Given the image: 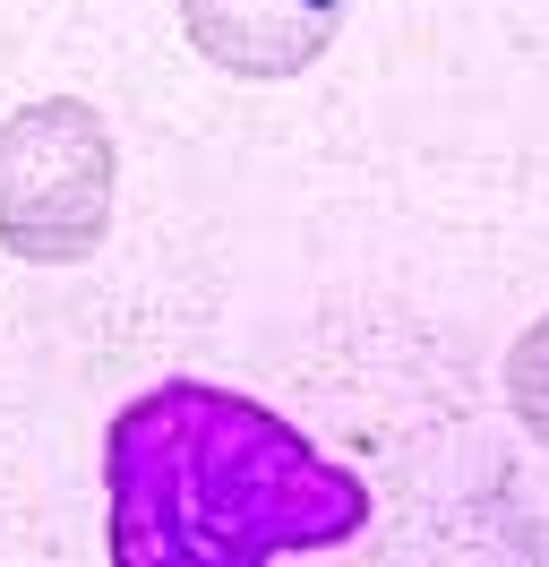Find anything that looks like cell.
<instances>
[{"mask_svg": "<svg viewBox=\"0 0 549 567\" xmlns=\"http://www.w3.org/2000/svg\"><path fill=\"white\" fill-rule=\"evenodd\" d=\"M361 533L370 482L240 388L155 379L103 430V550L121 567H274Z\"/></svg>", "mask_w": 549, "mask_h": 567, "instance_id": "cell-1", "label": "cell"}, {"mask_svg": "<svg viewBox=\"0 0 549 567\" xmlns=\"http://www.w3.org/2000/svg\"><path fill=\"white\" fill-rule=\"evenodd\" d=\"M121 146L86 95H34L0 121V249L27 267H77L112 233Z\"/></svg>", "mask_w": 549, "mask_h": 567, "instance_id": "cell-2", "label": "cell"}, {"mask_svg": "<svg viewBox=\"0 0 549 567\" xmlns=\"http://www.w3.org/2000/svg\"><path fill=\"white\" fill-rule=\"evenodd\" d=\"M343 9L352 0H180V35L206 70L283 86V78H309L335 52Z\"/></svg>", "mask_w": 549, "mask_h": 567, "instance_id": "cell-3", "label": "cell"}, {"mask_svg": "<svg viewBox=\"0 0 549 567\" xmlns=\"http://www.w3.org/2000/svg\"><path fill=\"white\" fill-rule=\"evenodd\" d=\"M507 404H515V422H524V439L549 456V310L507 344Z\"/></svg>", "mask_w": 549, "mask_h": 567, "instance_id": "cell-4", "label": "cell"}]
</instances>
